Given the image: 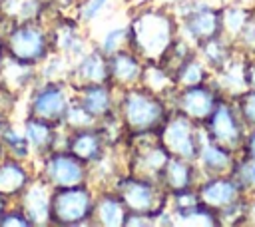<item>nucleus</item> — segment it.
Here are the masks:
<instances>
[{
	"label": "nucleus",
	"instance_id": "obj_12",
	"mask_svg": "<svg viewBox=\"0 0 255 227\" xmlns=\"http://www.w3.org/2000/svg\"><path fill=\"white\" fill-rule=\"evenodd\" d=\"M187 28H189V32H191L195 38L207 40V38H211V36L217 32V28H219V18H217L215 12L203 8V10H197V12H193V14L189 16Z\"/></svg>",
	"mask_w": 255,
	"mask_h": 227
},
{
	"label": "nucleus",
	"instance_id": "obj_11",
	"mask_svg": "<svg viewBox=\"0 0 255 227\" xmlns=\"http://www.w3.org/2000/svg\"><path fill=\"white\" fill-rule=\"evenodd\" d=\"M124 201L135 211H145L153 205V191L143 181H128L124 187Z\"/></svg>",
	"mask_w": 255,
	"mask_h": 227
},
{
	"label": "nucleus",
	"instance_id": "obj_24",
	"mask_svg": "<svg viewBox=\"0 0 255 227\" xmlns=\"http://www.w3.org/2000/svg\"><path fill=\"white\" fill-rule=\"evenodd\" d=\"M241 175H243V179H245L249 185H255V157H253V161H249V163L243 165Z\"/></svg>",
	"mask_w": 255,
	"mask_h": 227
},
{
	"label": "nucleus",
	"instance_id": "obj_15",
	"mask_svg": "<svg viewBox=\"0 0 255 227\" xmlns=\"http://www.w3.org/2000/svg\"><path fill=\"white\" fill-rule=\"evenodd\" d=\"M110 70H112V74L118 78V80H122V82H131L135 76H137V62L131 58V56H128V54H118V56H114L112 58V62H110Z\"/></svg>",
	"mask_w": 255,
	"mask_h": 227
},
{
	"label": "nucleus",
	"instance_id": "obj_20",
	"mask_svg": "<svg viewBox=\"0 0 255 227\" xmlns=\"http://www.w3.org/2000/svg\"><path fill=\"white\" fill-rule=\"evenodd\" d=\"M203 163L207 167H213V169L225 167L229 163V153L219 145H207L203 149Z\"/></svg>",
	"mask_w": 255,
	"mask_h": 227
},
{
	"label": "nucleus",
	"instance_id": "obj_6",
	"mask_svg": "<svg viewBox=\"0 0 255 227\" xmlns=\"http://www.w3.org/2000/svg\"><path fill=\"white\" fill-rule=\"evenodd\" d=\"M48 173L54 183H58L60 187H68L82 181L84 169L76 155H54L48 163Z\"/></svg>",
	"mask_w": 255,
	"mask_h": 227
},
{
	"label": "nucleus",
	"instance_id": "obj_18",
	"mask_svg": "<svg viewBox=\"0 0 255 227\" xmlns=\"http://www.w3.org/2000/svg\"><path fill=\"white\" fill-rule=\"evenodd\" d=\"M100 221L104 225H122L124 223L122 203L116 199H104L100 203Z\"/></svg>",
	"mask_w": 255,
	"mask_h": 227
},
{
	"label": "nucleus",
	"instance_id": "obj_22",
	"mask_svg": "<svg viewBox=\"0 0 255 227\" xmlns=\"http://www.w3.org/2000/svg\"><path fill=\"white\" fill-rule=\"evenodd\" d=\"M28 207L32 209V215H40V217H46L48 215L50 203H48L46 195L42 193V189L30 191V195H28Z\"/></svg>",
	"mask_w": 255,
	"mask_h": 227
},
{
	"label": "nucleus",
	"instance_id": "obj_5",
	"mask_svg": "<svg viewBox=\"0 0 255 227\" xmlns=\"http://www.w3.org/2000/svg\"><path fill=\"white\" fill-rule=\"evenodd\" d=\"M10 50L18 60H38L44 54V36L34 28H20L10 38Z\"/></svg>",
	"mask_w": 255,
	"mask_h": 227
},
{
	"label": "nucleus",
	"instance_id": "obj_16",
	"mask_svg": "<svg viewBox=\"0 0 255 227\" xmlns=\"http://www.w3.org/2000/svg\"><path fill=\"white\" fill-rule=\"evenodd\" d=\"M26 181V175L22 171V167L14 165V163H6L0 167V191L4 193H12L16 189H20Z\"/></svg>",
	"mask_w": 255,
	"mask_h": 227
},
{
	"label": "nucleus",
	"instance_id": "obj_14",
	"mask_svg": "<svg viewBox=\"0 0 255 227\" xmlns=\"http://www.w3.org/2000/svg\"><path fill=\"white\" fill-rule=\"evenodd\" d=\"M100 137L96 133H78L72 139V153L78 159H94L100 153Z\"/></svg>",
	"mask_w": 255,
	"mask_h": 227
},
{
	"label": "nucleus",
	"instance_id": "obj_1",
	"mask_svg": "<svg viewBox=\"0 0 255 227\" xmlns=\"http://www.w3.org/2000/svg\"><path fill=\"white\" fill-rule=\"evenodd\" d=\"M50 211L60 223H78L90 213V195L78 185H68L54 195Z\"/></svg>",
	"mask_w": 255,
	"mask_h": 227
},
{
	"label": "nucleus",
	"instance_id": "obj_21",
	"mask_svg": "<svg viewBox=\"0 0 255 227\" xmlns=\"http://www.w3.org/2000/svg\"><path fill=\"white\" fill-rule=\"evenodd\" d=\"M82 74L88 78V80H102L104 76H106V64H104V60L100 58V56H90V58H86L84 62H82Z\"/></svg>",
	"mask_w": 255,
	"mask_h": 227
},
{
	"label": "nucleus",
	"instance_id": "obj_23",
	"mask_svg": "<svg viewBox=\"0 0 255 227\" xmlns=\"http://www.w3.org/2000/svg\"><path fill=\"white\" fill-rule=\"evenodd\" d=\"M241 110H243V115H245L249 121H255V92L245 98Z\"/></svg>",
	"mask_w": 255,
	"mask_h": 227
},
{
	"label": "nucleus",
	"instance_id": "obj_27",
	"mask_svg": "<svg viewBox=\"0 0 255 227\" xmlns=\"http://www.w3.org/2000/svg\"><path fill=\"white\" fill-rule=\"evenodd\" d=\"M249 151H251V155L255 157V133H253L251 139H249Z\"/></svg>",
	"mask_w": 255,
	"mask_h": 227
},
{
	"label": "nucleus",
	"instance_id": "obj_29",
	"mask_svg": "<svg viewBox=\"0 0 255 227\" xmlns=\"http://www.w3.org/2000/svg\"><path fill=\"white\" fill-rule=\"evenodd\" d=\"M0 211H2V201H0Z\"/></svg>",
	"mask_w": 255,
	"mask_h": 227
},
{
	"label": "nucleus",
	"instance_id": "obj_4",
	"mask_svg": "<svg viewBox=\"0 0 255 227\" xmlns=\"http://www.w3.org/2000/svg\"><path fill=\"white\" fill-rule=\"evenodd\" d=\"M165 145L181 155V157H193L195 155V139H193V131H191V123L187 121V117H175L165 133H163Z\"/></svg>",
	"mask_w": 255,
	"mask_h": 227
},
{
	"label": "nucleus",
	"instance_id": "obj_26",
	"mask_svg": "<svg viewBox=\"0 0 255 227\" xmlns=\"http://www.w3.org/2000/svg\"><path fill=\"white\" fill-rule=\"evenodd\" d=\"M10 219H4L2 223L4 225H28V221L22 217V215H8Z\"/></svg>",
	"mask_w": 255,
	"mask_h": 227
},
{
	"label": "nucleus",
	"instance_id": "obj_13",
	"mask_svg": "<svg viewBox=\"0 0 255 227\" xmlns=\"http://www.w3.org/2000/svg\"><path fill=\"white\" fill-rule=\"evenodd\" d=\"M82 108H84L90 115H102V114H106L108 108H110V94H108V90H104V88H100V86L90 88V90L84 94Z\"/></svg>",
	"mask_w": 255,
	"mask_h": 227
},
{
	"label": "nucleus",
	"instance_id": "obj_28",
	"mask_svg": "<svg viewBox=\"0 0 255 227\" xmlns=\"http://www.w3.org/2000/svg\"><path fill=\"white\" fill-rule=\"evenodd\" d=\"M249 80H251V86L255 88V70H251V74H249Z\"/></svg>",
	"mask_w": 255,
	"mask_h": 227
},
{
	"label": "nucleus",
	"instance_id": "obj_9",
	"mask_svg": "<svg viewBox=\"0 0 255 227\" xmlns=\"http://www.w3.org/2000/svg\"><path fill=\"white\" fill-rule=\"evenodd\" d=\"M235 195H237V185L231 181H223V179L205 183L201 189V201L209 207L229 205L235 199Z\"/></svg>",
	"mask_w": 255,
	"mask_h": 227
},
{
	"label": "nucleus",
	"instance_id": "obj_2",
	"mask_svg": "<svg viewBox=\"0 0 255 227\" xmlns=\"http://www.w3.org/2000/svg\"><path fill=\"white\" fill-rule=\"evenodd\" d=\"M124 112H126V119L129 125L145 129L151 127L159 121L161 117V106L159 102H155L151 96L143 94V92H131L126 96V104H124Z\"/></svg>",
	"mask_w": 255,
	"mask_h": 227
},
{
	"label": "nucleus",
	"instance_id": "obj_8",
	"mask_svg": "<svg viewBox=\"0 0 255 227\" xmlns=\"http://www.w3.org/2000/svg\"><path fill=\"white\" fill-rule=\"evenodd\" d=\"M181 106L183 110L195 117V119H203L213 112V96L209 94V90L199 88V86H191L183 98H181Z\"/></svg>",
	"mask_w": 255,
	"mask_h": 227
},
{
	"label": "nucleus",
	"instance_id": "obj_19",
	"mask_svg": "<svg viewBox=\"0 0 255 227\" xmlns=\"http://www.w3.org/2000/svg\"><path fill=\"white\" fill-rule=\"evenodd\" d=\"M26 135H28V139H30L32 143H36V145H46V143L50 141L52 131H50V125H48L44 119H36V121H30V123H28Z\"/></svg>",
	"mask_w": 255,
	"mask_h": 227
},
{
	"label": "nucleus",
	"instance_id": "obj_7",
	"mask_svg": "<svg viewBox=\"0 0 255 227\" xmlns=\"http://www.w3.org/2000/svg\"><path fill=\"white\" fill-rule=\"evenodd\" d=\"M34 112L42 119H56L66 112V98L64 92L56 86L42 90L34 100Z\"/></svg>",
	"mask_w": 255,
	"mask_h": 227
},
{
	"label": "nucleus",
	"instance_id": "obj_25",
	"mask_svg": "<svg viewBox=\"0 0 255 227\" xmlns=\"http://www.w3.org/2000/svg\"><path fill=\"white\" fill-rule=\"evenodd\" d=\"M104 4H106V0H92V2H90V4L84 8V16H86V18H92V16H96Z\"/></svg>",
	"mask_w": 255,
	"mask_h": 227
},
{
	"label": "nucleus",
	"instance_id": "obj_3",
	"mask_svg": "<svg viewBox=\"0 0 255 227\" xmlns=\"http://www.w3.org/2000/svg\"><path fill=\"white\" fill-rule=\"evenodd\" d=\"M137 30V38L141 42V48L149 54L159 52L169 38V28L165 24V20L157 14H147L139 20V24L135 26Z\"/></svg>",
	"mask_w": 255,
	"mask_h": 227
},
{
	"label": "nucleus",
	"instance_id": "obj_17",
	"mask_svg": "<svg viewBox=\"0 0 255 227\" xmlns=\"http://www.w3.org/2000/svg\"><path fill=\"white\" fill-rule=\"evenodd\" d=\"M167 183L175 189V191H183L187 185H189V177H191V171L185 163L181 161H169L167 165Z\"/></svg>",
	"mask_w": 255,
	"mask_h": 227
},
{
	"label": "nucleus",
	"instance_id": "obj_10",
	"mask_svg": "<svg viewBox=\"0 0 255 227\" xmlns=\"http://www.w3.org/2000/svg\"><path fill=\"white\" fill-rule=\"evenodd\" d=\"M211 131H213V135L219 141H225V143L237 141V137H239V125H237V119H235V115L231 114L229 108L221 106L213 114V117H211Z\"/></svg>",
	"mask_w": 255,
	"mask_h": 227
}]
</instances>
